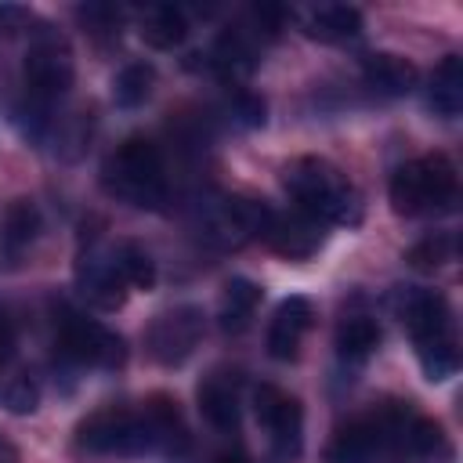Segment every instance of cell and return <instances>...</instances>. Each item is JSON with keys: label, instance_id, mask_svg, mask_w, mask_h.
<instances>
[{"label": "cell", "instance_id": "cell-36", "mask_svg": "<svg viewBox=\"0 0 463 463\" xmlns=\"http://www.w3.org/2000/svg\"><path fill=\"white\" fill-rule=\"evenodd\" d=\"M0 463H18V452L4 434H0Z\"/></svg>", "mask_w": 463, "mask_h": 463}, {"label": "cell", "instance_id": "cell-7", "mask_svg": "<svg viewBox=\"0 0 463 463\" xmlns=\"http://www.w3.org/2000/svg\"><path fill=\"white\" fill-rule=\"evenodd\" d=\"M253 409H257V420L264 423L268 438H271V449L282 463H293L300 456V445H304V412H300V402L289 398L286 391L271 387V383H260L253 391Z\"/></svg>", "mask_w": 463, "mask_h": 463}, {"label": "cell", "instance_id": "cell-27", "mask_svg": "<svg viewBox=\"0 0 463 463\" xmlns=\"http://www.w3.org/2000/svg\"><path fill=\"white\" fill-rule=\"evenodd\" d=\"M416 354H420L423 376H427L430 383H441V380H449V376L459 369V351H456L452 333L434 336V340H420V344H416Z\"/></svg>", "mask_w": 463, "mask_h": 463}, {"label": "cell", "instance_id": "cell-21", "mask_svg": "<svg viewBox=\"0 0 463 463\" xmlns=\"http://www.w3.org/2000/svg\"><path fill=\"white\" fill-rule=\"evenodd\" d=\"M210 65L224 80H242L253 72V47L239 29H224L210 47Z\"/></svg>", "mask_w": 463, "mask_h": 463}, {"label": "cell", "instance_id": "cell-35", "mask_svg": "<svg viewBox=\"0 0 463 463\" xmlns=\"http://www.w3.org/2000/svg\"><path fill=\"white\" fill-rule=\"evenodd\" d=\"M11 347H14V326H11L7 311L0 307V362L11 354Z\"/></svg>", "mask_w": 463, "mask_h": 463}, {"label": "cell", "instance_id": "cell-16", "mask_svg": "<svg viewBox=\"0 0 463 463\" xmlns=\"http://www.w3.org/2000/svg\"><path fill=\"white\" fill-rule=\"evenodd\" d=\"M362 80H365V87L376 90V94L402 98V94H409V90L416 87L420 72H416V65H412L409 58L391 54V51H376V54H369V58L362 61Z\"/></svg>", "mask_w": 463, "mask_h": 463}, {"label": "cell", "instance_id": "cell-13", "mask_svg": "<svg viewBox=\"0 0 463 463\" xmlns=\"http://www.w3.org/2000/svg\"><path fill=\"white\" fill-rule=\"evenodd\" d=\"M141 420H145V430H148V449L163 452L166 459L184 456V449H188V430H184V416H181V409H177L174 398L152 394V398L145 402Z\"/></svg>", "mask_w": 463, "mask_h": 463}, {"label": "cell", "instance_id": "cell-14", "mask_svg": "<svg viewBox=\"0 0 463 463\" xmlns=\"http://www.w3.org/2000/svg\"><path fill=\"white\" fill-rule=\"evenodd\" d=\"M40 235V210L33 199H11L0 213V268H18L22 253Z\"/></svg>", "mask_w": 463, "mask_h": 463}, {"label": "cell", "instance_id": "cell-31", "mask_svg": "<svg viewBox=\"0 0 463 463\" xmlns=\"http://www.w3.org/2000/svg\"><path fill=\"white\" fill-rule=\"evenodd\" d=\"M228 112H232V119H235L239 127L253 130V127H264V112H268V105H264V98L253 94V90H235L232 101H228Z\"/></svg>", "mask_w": 463, "mask_h": 463}, {"label": "cell", "instance_id": "cell-15", "mask_svg": "<svg viewBox=\"0 0 463 463\" xmlns=\"http://www.w3.org/2000/svg\"><path fill=\"white\" fill-rule=\"evenodd\" d=\"M311 318L315 315H311V300L307 297H286L275 307V318L268 326V354L279 358V362L293 358L297 347H300V336L311 326Z\"/></svg>", "mask_w": 463, "mask_h": 463}, {"label": "cell", "instance_id": "cell-37", "mask_svg": "<svg viewBox=\"0 0 463 463\" xmlns=\"http://www.w3.org/2000/svg\"><path fill=\"white\" fill-rule=\"evenodd\" d=\"M213 463H246V459H242L239 452H224V456H217Z\"/></svg>", "mask_w": 463, "mask_h": 463}, {"label": "cell", "instance_id": "cell-8", "mask_svg": "<svg viewBox=\"0 0 463 463\" xmlns=\"http://www.w3.org/2000/svg\"><path fill=\"white\" fill-rule=\"evenodd\" d=\"M275 210L257 199H221L203 217V239L217 250H235L253 235H264Z\"/></svg>", "mask_w": 463, "mask_h": 463}, {"label": "cell", "instance_id": "cell-17", "mask_svg": "<svg viewBox=\"0 0 463 463\" xmlns=\"http://www.w3.org/2000/svg\"><path fill=\"white\" fill-rule=\"evenodd\" d=\"M383 449V438L373 423V416L347 423L336 430V438L326 449V463H376V452Z\"/></svg>", "mask_w": 463, "mask_h": 463}, {"label": "cell", "instance_id": "cell-4", "mask_svg": "<svg viewBox=\"0 0 463 463\" xmlns=\"http://www.w3.org/2000/svg\"><path fill=\"white\" fill-rule=\"evenodd\" d=\"M22 72H25V90L33 98H43V101L61 98L72 87V51H69V43L51 25H40L29 51H25Z\"/></svg>", "mask_w": 463, "mask_h": 463}, {"label": "cell", "instance_id": "cell-23", "mask_svg": "<svg viewBox=\"0 0 463 463\" xmlns=\"http://www.w3.org/2000/svg\"><path fill=\"white\" fill-rule=\"evenodd\" d=\"M257 304H260V286L257 282H250L242 275L239 279H228L224 297H221V326L228 333L246 329V322H250V315H253Z\"/></svg>", "mask_w": 463, "mask_h": 463}, {"label": "cell", "instance_id": "cell-11", "mask_svg": "<svg viewBox=\"0 0 463 463\" xmlns=\"http://www.w3.org/2000/svg\"><path fill=\"white\" fill-rule=\"evenodd\" d=\"M398 315H402V322H405V329L412 333L416 344L452 333L449 304H445V297L434 293V289H420V286L398 289Z\"/></svg>", "mask_w": 463, "mask_h": 463}, {"label": "cell", "instance_id": "cell-24", "mask_svg": "<svg viewBox=\"0 0 463 463\" xmlns=\"http://www.w3.org/2000/svg\"><path fill=\"white\" fill-rule=\"evenodd\" d=\"M152 87H156V69L148 61H130L112 80V101L119 109H137V105L148 101Z\"/></svg>", "mask_w": 463, "mask_h": 463}, {"label": "cell", "instance_id": "cell-28", "mask_svg": "<svg viewBox=\"0 0 463 463\" xmlns=\"http://www.w3.org/2000/svg\"><path fill=\"white\" fill-rule=\"evenodd\" d=\"M398 445L409 449L412 456H434L438 449H445V434H441V427H438L434 420H427V416H412V420L405 423Z\"/></svg>", "mask_w": 463, "mask_h": 463}, {"label": "cell", "instance_id": "cell-19", "mask_svg": "<svg viewBox=\"0 0 463 463\" xmlns=\"http://www.w3.org/2000/svg\"><path fill=\"white\" fill-rule=\"evenodd\" d=\"M184 36H188V18H184L181 7H174V4H156V7L145 11V18H141V40H145L148 47L170 51V47H177Z\"/></svg>", "mask_w": 463, "mask_h": 463}, {"label": "cell", "instance_id": "cell-30", "mask_svg": "<svg viewBox=\"0 0 463 463\" xmlns=\"http://www.w3.org/2000/svg\"><path fill=\"white\" fill-rule=\"evenodd\" d=\"M76 18L90 36H116L119 33V11L112 4H83L76 7Z\"/></svg>", "mask_w": 463, "mask_h": 463}, {"label": "cell", "instance_id": "cell-33", "mask_svg": "<svg viewBox=\"0 0 463 463\" xmlns=\"http://www.w3.org/2000/svg\"><path fill=\"white\" fill-rule=\"evenodd\" d=\"M250 14H253V22H257V33H264L268 40L279 36L282 25H286V18H289V11H286L282 4H257Z\"/></svg>", "mask_w": 463, "mask_h": 463}, {"label": "cell", "instance_id": "cell-6", "mask_svg": "<svg viewBox=\"0 0 463 463\" xmlns=\"http://www.w3.org/2000/svg\"><path fill=\"white\" fill-rule=\"evenodd\" d=\"M76 441L90 452H105V456H137L148 452V430L145 420L130 409H98L90 412L80 427H76Z\"/></svg>", "mask_w": 463, "mask_h": 463}, {"label": "cell", "instance_id": "cell-2", "mask_svg": "<svg viewBox=\"0 0 463 463\" xmlns=\"http://www.w3.org/2000/svg\"><path fill=\"white\" fill-rule=\"evenodd\" d=\"M105 188L130 206L163 210L166 181H163V152L148 137H127L105 166Z\"/></svg>", "mask_w": 463, "mask_h": 463}, {"label": "cell", "instance_id": "cell-12", "mask_svg": "<svg viewBox=\"0 0 463 463\" xmlns=\"http://www.w3.org/2000/svg\"><path fill=\"white\" fill-rule=\"evenodd\" d=\"M76 286L87 297V304H94L98 311H116L127 300V282L119 279L112 257L105 260L94 250H87L80 257V264H76Z\"/></svg>", "mask_w": 463, "mask_h": 463}, {"label": "cell", "instance_id": "cell-34", "mask_svg": "<svg viewBox=\"0 0 463 463\" xmlns=\"http://www.w3.org/2000/svg\"><path fill=\"white\" fill-rule=\"evenodd\" d=\"M29 22H33L29 7H22V4H0V29H4L7 36L29 29Z\"/></svg>", "mask_w": 463, "mask_h": 463}, {"label": "cell", "instance_id": "cell-20", "mask_svg": "<svg viewBox=\"0 0 463 463\" xmlns=\"http://www.w3.org/2000/svg\"><path fill=\"white\" fill-rule=\"evenodd\" d=\"M199 412L217 430H235L239 423V394L224 376H210L199 383Z\"/></svg>", "mask_w": 463, "mask_h": 463}, {"label": "cell", "instance_id": "cell-10", "mask_svg": "<svg viewBox=\"0 0 463 463\" xmlns=\"http://www.w3.org/2000/svg\"><path fill=\"white\" fill-rule=\"evenodd\" d=\"M275 253L289 257V260H304L311 253H318V246L326 242V224L304 210H289V213H271L264 235H260Z\"/></svg>", "mask_w": 463, "mask_h": 463}, {"label": "cell", "instance_id": "cell-9", "mask_svg": "<svg viewBox=\"0 0 463 463\" xmlns=\"http://www.w3.org/2000/svg\"><path fill=\"white\" fill-rule=\"evenodd\" d=\"M145 340H148V354L159 365H181L203 340V311L195 304L170 307L148 326Z\"/></svg>", "mask_w": 463, "mask_h": 463}, {"label": "cell", "instance_id": "cell-26", "mask_svg": "<svg viewBox=\"0 0 463 463\" xmlns=\"http://www.w3.org/2000/svg\"><path fill=\"white\" fill-rule=\"evenodd\" d=\"M112 264L119 271V279L134 289H152L156 286V260L145 246L137 242H119L116 253H112Z\"/></svg>", "mask_w": 463, "mask_h": 463}, {"label": "cell", "instance_id": "cell-29", "mask_svg": "<svg viewBox=\"0 0 463 463\" xmlns=\"http://www.w3.org/2000/svg\"><path fill=\"white\" fill-rule=\"evenodd\" d=\"M449 257H452V235H445V232H434V235L420 239V242L405 253L409 268H416V271H434V268H441Z\"/></svg>", "mask_w": 463, "mask_h": 463}, {"label": "cell", "instance_id": "cell-25", "mask_svg": "<svg viewBox=\"0 0 463 463\" xmlns=\"http://www.w3.org/2000/svg\"><path fill=\"white\" fill-rule=\"evenodd\" d=\"M376 344H380V326L369 315H351L336 329V351H340V358L362 362V358H369L376 351Z\"/></svg>", "mask_w": 463, "mask_h": 463}, {"label": "cell", "instance_id": "cell-3", "mask_svg": "<svg viewBox=\"0 0 463 463\" xmlns=\"http://www.w3.org/2000/svg\"><path fill=\"white\" fill-rule=\"evenodd\" d=\"M452 199H456V166L441 152L412 159V163L398 166L391 177L394 213H405V217L434 213V210H449Z\"/></svg>", "mask_w": 463, "mask_h": 463}, {"label": "cell", "instance_id": "cell-22", "mask_svg": "<svg viewBox=\"0 0 463 463\" xmlns=\"http://www.w3.org/2000/svg\"><path fill=\"white\" fill-rule=\"evenodd\" d=\"M459 105H463V61L449 54L430 76V109L441 116H456Z\"/></svg>", "mask_w": 463, "mask_h": 463}, {"label": "cell", "instance_id": "cell-18", "mask_svg": "<svg viewBox=\"0 0 463 463\" xmlns=\"http://www.w3.org/2000/svg\"><path fill=\"white\" fill-rule=\"evenodd\" d=\"M304 33L311 40H322V43H344V40H354L362 33V14L347 4H326V7H315L307 14Z\"/></svg>", "mask_w": 463, "mask_h": 463}, {"label": "cell", "instance_id": "cell-5", "mask_svg": "<svg viewBox=\"0 0 463 463\" xmlns=\"http://www.w3.org/2000/svg\"><path fill=\"white\" fill-rule=\"evenodd\" d=\"M58 351L72 362L98 365V369H119L127 358L123 336L112 333L109 326L80 315V311H61L58 318Z\"/></svg>", "mask_w": 463, "mask_h": 463}, {"label": "cell", "instance_id": "cell-32", "mask_svg": "<svg viewBox=\"0 0 463 463\" xmlns=\"http://www.w3.org/2000/svg\"><path fill=\"white\" fill-rule=\"evenodd\" d=\"M4 405L14 412V416H29L36 405H40V387L33 376H14L7 387H4Z\"/></svg>", "mask_w": 463, "mask_h": 463}, {"label": "cell", "instance_id": "cell-1", "mask_svg": "<svg viewBox=\"0 0 463 463\" xmlns=\"http://www.w3.org/2000/svg\"><path fill=\"white\" fill-rule=\"evenodd\" d=\"M282 184L293 195L297 210L318 217L322 224H358L362 221V195L326 159H315V156L293 159L282 170Z\"/></svg>", "mask_w": 463, "mask_h": 463}]
</instances>
